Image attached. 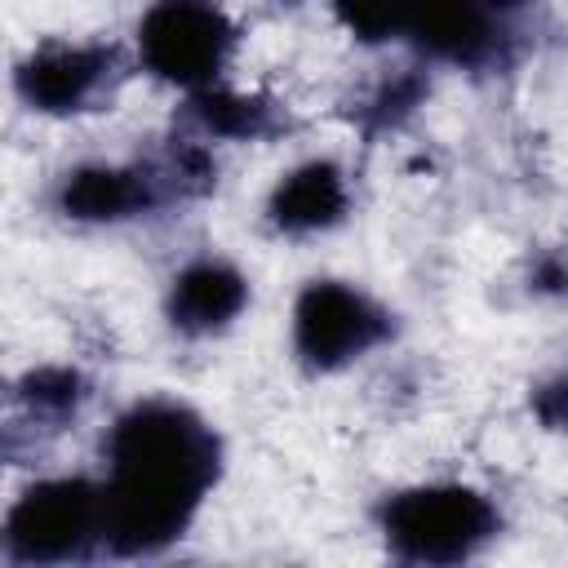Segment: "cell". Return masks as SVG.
Wrapping results in <instances>:
<instances>
[{"label": "cell", "instance_id": "cell-1", "mask_svg": "<svg viewBox=\"0 0 568 568\" xmlns=\"http://www.w3.org/2000/svg\"><path fill=\"white\" fill-rule=\"evenodd\" d=\"M106 555L151 559L186 537L222 479V435L182 399L129 404L102 439Z\"/></svg>", "mask_w": 568, "mask_h": 568}, {"label": "cell", "instance_id": "cell-2", "mask_svg": "<svg viewBox=\"0 0 568 568\" xmlns=\"http://www.w3.org/2000/svg\"><path fill=\"white\" fill-rule=\"evenodd\" d=\"M217 186V160L204 138L178 133L164 151L129 164L89 160L58 178L53 213L80 226H115L133 217H151L169 204L200 200Z\"/></svg>", "mask_w": 568, "mask_h": 568}, {"label": "cell", "instance_id": "cell-3", "mask_svg": "<svg viewBox=\"0 0 568 568\" xmlns=\"http://www.w3.org/2000/svg\"><path fill=\"white\" fill-rule=\"evenodd\" d=\"M386 550L399 564L448 568L475 559L497 532L501 510L470 484H413L395 488L373 510Z\"/></svg>", "mask_w": 568, "mask_h": 568}, {"label": "cell", "instance_id": "cell-4", "mask_svg": "<svg viewBox=\"0 0 568 568\" xmlns=\"http://www.w3.org/2000/svg\"><path fill=\"white\" fill-rule=\"evenodd\" d=\"M0 555L9 568H58L106 555L102 479L53 475L22 488L4 515Z\"/></svg>", "mask_w": 568, "mask_h": 568}, {"label": "cell", "instance_id": "cell-5", "mask_svg": "<svg viewBox=\"0 0 568 568\" xmlns=\"http://www.w3.org/2000/svg\"><path fill=\"white\" fill-rule=\"evenodd\" d=\"M235 44H240V27L217 0H155L138 18V36H133L142 71H151L155 80L182 93H200L217 84Z\"/></svg>", "mask_w": 568, "mask_h": 568}, {"label": "cell", "instance_id": "cell-6", "mask_svg": "<svg viewBox=\"0 0 568 568\" xmlns=\"http://www.w3.org/2000/svg\"><path fill=\"white\" fill-rule=\"evenodd\" d=\"M129 80V58L106 40H44L13 67V93L36 115H89L102 111Z\"/></svg>", "mask_w": 568, "mask_h": 568}, {"label": "cell", "instance_id": "cell-7", "mask_svg": "<svg viewBox=\"0 0 568 568\" xmlns=\"http://www.w3.org/2000/svg\"><path fill=\"white\" fill-rule=\"evenodd\" d=\"M390 333L395 315L346 280H311L293 302V355L311 373H342Z\"/></svg>", "mask_w": 568, "mask_h": 568}, {"label": "cell", "instance_id": "cell-8", "mask_svg": "<svg viewBox=\"0 0 568 568\" xmlns=\"http://www.w3.org/2000/svg\"><path fill=\"white\" fill-rule=\"evenodd\" d=\"M404 40L426 62H444L457 71H497L515 62L519 27L488 0H422Z\"/></svg>", "mask_w": 568, "mask_h": 568}, {"label": "cell", "instance_id": "cell-9", "mask_svg": "<svg viewBox=\"0 0 568 568\" xmlns=\"http://www.w3.org/2000/svg\"><path fill=\"white\" fill-rule=\"evenodd\" d=\"M351 213V182L346 169L328 155L293 164L266 195V226L288 240L324 235L342 226Z\"/></svg>", "mask_w": 568, "mask_h": 568}, {"label": "cell", "instance_id": "cell-10", "mask_svg": "<svg viewBox=\"0 0 568 568\" xmlns=\"http://www.w3.org/2000/svg\"><path fill=\"white\" fill-rule=\"evenodd\" d=\"M248 306V280L226 257H191L164 293V320L182 337H213Z\"/></svg>", "mask_w": 568, "mask_h": 568}, {"label": "cell", "instance_id": "cell-11", "mask_svg": "<svg viewBox=\"0 0 568 568\" xmlns=\"http://www.w3.org/2000/svg\"><path fill=\"white\" fill-rule=\"evenodd\" d=\"M284 129L288 111L266 93H235L209 84L200 93H186L182 102V133H195L204 142H266Z\"/></svg>", "mask_w": 568, "mask_h": 568}, {"label": "cell", "instance_id": "cell-12", "mask_svg": "<svg viewBox=\"0 0 568 568\" xmlns=\"http://www.w3.org/2000/svg\"><path fill=\"white\" fill-rule=\"evenodd\" d=\"M89 404V382L71 364H40L27 368L9 390V444L22 430L58 435L67 430Z\"/></svg>", "mask_w": 568, "mask_h": 568}, {"label": "cell", "instance_id": "cell-13", "mask_svg": "<svg viewBox=\"0 0 568 568\" xmlns=\"http://www.w3.org/2000/svg\"><path fill=\"white\" fill-rule=\"evenodd\" d=\"M422 98H426V75H422V67H408V71L382 80V84L359 102L355 120H359V129H364L368 138H377V133L399 129V124L422 106Z\"/></svg>", "mask_w": 568, "mask_h": 568}, {"label": "cell", "instance_id": "cell-14", "mask_svg": "<svg viewBox=\"0 0 568 568\" xmlns=\"http://www.w3.org/2000/svg\"><path fill=\"white\" fill-rule=\"evenodd\" d=\"M328 4L359 44H386L408 36V22L422 0H328Z\"/></svg>", "mask_w": 568, "mask_h": 568}, {"label": "cell", "instance_id": "cell-15", "mask_svg": "<svg viewBox=\"0 0 568 568\" xmlns=\"http://www.w3.org/2000/svg\"><path fill=\"white\" fill-rule=\"evenodd\" d=\"M532 417L546 426V430H568V368L537 382L532 386V399H528Z\"/></svg>", "mask_w": 568, "mask_h": 568}, {"label": "cell", "instance_id": "cell-16", "mask_svg": "<svg viewBox=\"0 0 568 568\" xmlns=\"http://www.w3.org/2000/svg\"><path fill=\"white\" fill-rule=\"evenodd\" d=\"M528 288L532 293H550V297H564L568 293V257L559 253H541L528 271Z\"/></svg>", "mask_w": 568, "mask_h": 568}]
</instances>
